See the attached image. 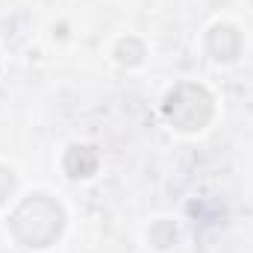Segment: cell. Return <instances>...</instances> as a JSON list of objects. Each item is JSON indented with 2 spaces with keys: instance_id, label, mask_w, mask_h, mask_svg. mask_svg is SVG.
<instances>
[{
  "instance_id": "obj_1",
  "label": "cell",
  "mask_w": 253,
  "mask_h": 253,
  "mask_svg": "<svg viewBox=\"0 0 253 253\" xmlns=\"http://www.w3.org/2000/svg\"><path fill=\"white\" fill-rule=\"evenodd\" d=\"M9 230L27 248H50L65 230V209L47 194H30L9 215Z\"/></svg>"
},
{
  "instance_id": "obj_4",
  "label": "cell",
  "mask_w": 253,
  "mask_h": 253,
  "mask_svg": "<svg viewBox=\"0 0 253 253\" xmlns=\"http://www.w3.org/2000/svg\"><path fill=\"white\" fill-rule=\"evenodd\" d=\"M62 165L71 180H85V177H91L97 171V153L88 144H74V147H68Z\"/></svg>"
},
{
  "instance_id": "obj_2",
  "label": "cell",
  "mask_w": 253,
  "mask_h": 253,
  "mask_svg": "<svg viewBox=\"0 0 253 253\" xmlns=\"http://www.w3.org/2000/svg\"><path fill=\"white\" fill-rule=\"evenodd\" d=\"M162 112L168 118V124L174 129H183V132H197L212 121L215 115V100L212 94L197 85V83H180L168 91L165 103H162Z\"/></svg>"
},
{
  "instance_id": "obj_3",
  "label": "cell",
  "mask_w": 253,
  "mask_h": 253,
  "mask_svg": "<svg viewBox=\"0 0 253 253\" xmlns=\"http://www.w3.org/2000/svg\"><path fill=\"white\" fill-rule=\"evenodd\" d=\"M206 50L212 59L218 62H233L242 50V36L236 27L230 24H215L209 33H206Z\"/></svg>"
},
{
  "instance_id": "obj_5",
  "label": "cell",
  "mask_w": 253,
  "mask_h": 253,
  "mask_svg": "<svg viewBox=\"0 0 253 253\" xmlns=\"http://www.w3.org/2000/svg\"><path fill=\"white\" fill-rule=\"evenodd\" d=\"M15 191V174L9 168H0V203H6Z\"/></svg>"
}]
</instances>
